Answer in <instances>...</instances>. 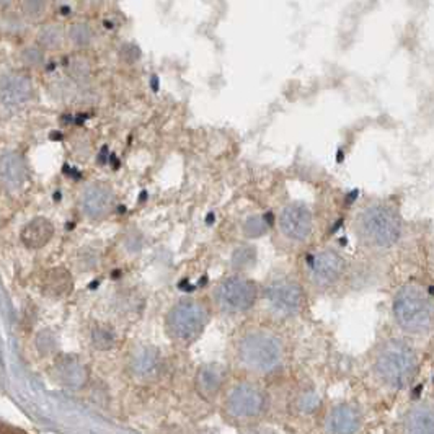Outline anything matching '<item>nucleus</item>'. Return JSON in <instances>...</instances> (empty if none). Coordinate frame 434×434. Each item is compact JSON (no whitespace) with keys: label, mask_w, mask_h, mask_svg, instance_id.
I'll list each match as a JSON object with an SVG mask.
<instances>
[{"label":"nucleus","mask_w":434,"mask_h":434,"mask_svg":"<svg viewBox=\"0 0 434 434\" xmlns=\"http://www.w3.org/2000/svg\"><path fill=\"white\" fill-rule=\"evenodd\" d=\"M0 177H2V186L8 193H15L27 183L28 168L23 155L15 151H5L0 164Z\"/></svg>","instance_id":"ddd939ff"},{"label":"nucleus","mask_w":434,"mask_h":434,"mask_svg":"<svg viewBox=\"0 0 434 434\" xmlns=\"http://www.w3.org/2000/svg\"><path fill=\"white\" fill-rule=\"evenodd\" d=\"M270 224L266 222V219L263 216H252L245 220L244 224V232L246 237H261L268 232Z\"/></svg>","instance_id":"a878e982"},{"label":"nucleus","mask_w":434,"mask_h":434,"mask_svg":"<svg viewBox=\"0 0 434 434\" xmlns=\"http://www.w3.org/2000/svg\"><path fill=\"white\" fill-rule=\"evenodd\" d=\"M74 288V279L69 270L66 268H53L46 273L41 283V291L42 294L53 297V299H61V297L69 296Z\"/></svg>","instance_id":"f3484780"},{"label":"nucleus","mask_w":434,"mask_h":434,"mask_svg":"<svg viewBox=\"0 0 434 434\" xmlns=\"http://www.w3.org/2000/svg\"><path fill=\"white\" fill-rule=\"evenodd\" d=\"M209 322L206 304L196 299H181L172 305L165 318L167 333L177 343L190 344L199 338Z\"/></svg>","instance_id":"20e7f679"},{"label":"nucleus","mask_w":434,"mask_h":434,"mask_svg":"<svg viewBox=\"0 0 434 434\" xmlns=\"http://www.w3.org/2000/svg\"><path fill=\"white\" fill-rule=\"evenodd\" d=\"M212 299L225 314H244L255 305L258 299V288L252 279L231 276L216 284Z\"/></svg>","instance_id":"423d86ee"},{"label":"nucleus","mask_w":434,"mask_h":434,"mask_svg":"<svg viewBox=\"0 0 434 434\" xmlns=\"http://www.w3.org/2000/svg\"><path fill=\"white\" fill-rule=\"evenodd\" d=\"M21 62L27 67H41L44 64V53H42V48L40 46H28L21 51Z\"/></svg>","instance_id":"bb28decb"},{"label":"nucleus","mask_w":434,"mask_h":434,"mask_svg":"<svg viewBox=\"0 0 434 434\" xmlns=\"http://www.w3.org/2000/svg\"><path fill=\"white\" fill-rule=\"evenodd\" d=\"M67 38L75 48H87L93 41V29L85 21H75L67 29Z\"/></svg>","instance_id":"4be33fe9"},{"label":"nucleus","mask_w":434,"mask_h":434,"mask_svg":"<svg viewBox=\"0 0 434 434\" xmlns=\"http://www.w3.org/2000/svg\"><path fill=\"white\" fill-rule=\"evenodd\" d=\"M12 25H15L14 31H18V29H21V21H18L16 18H14V21H12ZM3 29H5V31H12L10 25H8L7 20H3Z\"/></svg>","instance_id":"c756f323"},{"label":"nucleus","mask_w":434,"mask_h":434,"mask_svg":"<svg viewBox=\"0 0 434 434\" xmlns=\"http://www.w3.org/2000/svg\"><path fill=\"white\" fill-rule=\"evenodd\" d=\"M418 361L413 350L402 342L387 343L379 353L376 371L379 377L390 387H405L413 381Z\"/></svg>","instance_id":"39448f33"},{"label":"nucleus","mask_w":434,"mask_h":434,"mask_svg":"<svg viewBox=\"0 0 434 434\" xmlns=\"http://www.w3.org/2000/svg\"><path fill=\"white\" fill-rule=\"evenodd\" d=\"M54 237V225L46 217H35L23 225L20 232L21 244L28 250H40Z\"/></svg>","instance_id":"dca6fc26"},{"label":"nucleus","mask_w":434,"mask_h":434,"mask_svg":"<svg viewBox=\"0 0 434 434\" xmlns=\"http://www.w3.org/2000/svg\"><path fill=\"white\" fill-rule=\"evenodd\" d=\"M69 72L74 79L87 80L90 77V64L85 58H74L69 64Z\"/></svg>","instance_id":"cd10ccee"},{"label":"nucleus","mask_w":434,"mask_h":434,"mask_svg":"<svg viewBox=\"0 0 434 434\" xmlns=\"http://www.w3.org/2000/svg\"><path fill=\"white\" fill-rule=\"evenodd\" d=\"M265 408V394L257 385L242 382L233 387L225 400V410L233 418H255Z\"/></svg>","instance_id":"1a4fd4ad"},{"label":"nucleus","mask_w":434,"mask_h":434,"mask_svg":"<svg viewBox=\"0 0 434 434\" xmlns=\"http://www.w3.org/2000/svg\"><path fill=\"white\" fill-rule=\"evenodd\" d=\"M344 258L336 250L325 248L314 253L307 261V275L310 283L318 289L335 286L344 275Z\"/></svg>","instance_id":"0eeeda50"},{"label":"nucleus","mask_w":434,"mask_h":434,"mask_svg":"<svg viewBox=\"0 0 434 434\" xmlns=\"http://www.w3.org/2000/svg\"><path fill=\"white\" fill-rule=\"evenodd\" d=\"M405 434H434V407L411 410L405 420Z\"/></svg>","instance_id":"aec40b11"},{"label":"nucleus","mask_w":434,"mask_h":434,"mask_svg":"<svg viewBox=\"0 0 434 434\" xmlns=\"http://www.w3.org/2000/svg\"><path fill=\"white\" fill-rule=\"evenodd\" d=\"M255 259H257V252L253 246L240 245L232 253V266L235 270H246L253 265Z\"/></svg>","instance_id":"b1692460"},{"label":"nucleus","mask_w":434,"mask_h":434,"mask_svg":"<svg viewBox=\"0 0 434 434\" xmlns=\"http://www.w3.org/2000/svg\"><path fill=\"white\" fill-rule=\"evenodd\" d=\"M225 377V371L220 364H204L196 374V390L204 398H212L219 392Z\"/></svg>","instance_id":"6ab92c4d"},{"label":"nucleus","mask_w":434,"mask_h":434,"mask_svg":"<svg viewBox=\"0 0 434 434\" xmlns=\"http://www.w3.org/2000/svg\"><path fill=\"white\" fill-rule=\"evenodd\" d=\"M90 338H92L93 346L101 351L112 350L114 344H116V333H114L113 329H110V327L106 325L93 327Z\"/></svg>","instance_id":"5701e85b"},{"label":"nucleus","mask_w":434,"mask_h":434,"mask_svg":"<svg viewBox=\"0 0 434 434\" xmlns=\"http://www.w3.org/2000/svg\"><path fill=\"white\" fill-rule=\"evenodd\" d=\"M38 46L42 49H58L61 48L66 38V31L59 23H49L44 25L40 31H38Z\"/></svg>","instance_id":"412c9836"},{"label":"nucleus","mask_w":434,"mask_h":434,"mask_svg":"<svg viewBox=\"0 0 434 434\" xmlns=\"http://www.w3.org/2000/svg\"><path fill=\"white\" fill-rule=\"evenodd\" d=\"M356 235L366 246L389 250L402 235V219L392 206L374 203L366 206L356 217Z\"/></svg>","instance_id":"f257e3e1"},{"label":"nucleus","mask_w":434,"mask_h":434,"mask_svg":"<svg viewBox=\"0 0 434 434\" xmlns=\"http://www.w3.org/2000/svg\"><path fill=\"white\" fill-rule=\"evenodd\" d=\"M265 297L271 310L284 317L296 316L304 305V291L296 281L288 278L271 281L265 289Z\"/></svg>","instance_id":"6e6552de"},{"label":"nucleus","mask_w":434,"mask_h":434,"mask_svg":"<svg viewBox=\"0 0 434 434\" xmlns=\"http://www.w3.org/2000/svg\"><path fill=\"white\" fill-rule=\"evenodd\" d=\"M79 206L82 214L87 217L88 220L105 219V217L113 211L114 191L108 183H88V185L80 191Z\"/></svg>","instance_id":"9b49d317"},{"label":"nucleus","mask_w":434,"mask_h":434,"mask_svg":"<svg viewBox=\"0 0 434 434\" xmlns=\"http://www.w3.org/2000/svg\"><path fill=\"white\" fill-rule=\"evenodd\" d=\"M278 225L288 240L305 242L314 231L312 211L302 203L286 204L279 212Z\"/></svg>","instance_id":"9d476101"},{"label":"nucleus","mask_w":434,"mask_h":434,"mask_svg":"<svg viewBox=\"0 0 434 434\" xmlns=\"http://www.w3.org/2000/svg\"><path fill=\"white\" fill-rule=\"evenodd\" d=\"M361 428V415L355 407L340 405L329 416L331 434H356Z\"/></svg>","instance_id":"a211bd4d"},{"label":"nucleus","mask_w":434,"mask_h":434,"mask_svg":"<svg viewBox=\"0 0 434 434\" xmlns=\"http://www.w3.org/2000/svg\"><path fill=\"white\" fill-rule=\"evenodd\" d=\"M394 317L408 333H426L434 323V304L418 284H405L394 299Z\"/></svg>","instance_id":"f03ea898"},{"label":"nucleus","mask_w":434,"mask_h":434,"mask_svg":"<svg viewBox=\"0 0 434 434\" xmlns=\"http://www.w3.org/2000/svg\"><path fill=\"white\" fill-rule=\"evenodd\" d=\"M33 85L23 72L10 71L2 75L0 82V101L3 113H15L31 100Z\"/></svg>","instance_id":"f8f14e48"},{"label":"nucleus","mask_w":434,"mask_h":434,"mask_svg":"<svg viewBox=\"0 0 434 434\" xmlns=\"http://www.w3.org/2000/svg\"><path fill=\"white\" fill-rule=\"evenodd\" d=\"M131 372L142 381H151L159 376L162 369V357L154 346H139L131 355Z\"/></svg>","instance_id":"4468645a"},{"label":"nucleus","mask_w":434,"mask_h":434,"mask_svg":"<svg viewBox=\"0 0 434 434\" xmlns=\"http://www.w3.org/2000/svg\"><path fill=\"white\" fill-rule=\"evenodd\" d=\"M46 8H48V5L44 2H41V0H25V2L20 3L21 15L31 21L42 18L46 14Z\"/></svg>","instance_id":"393cba45"},{"label":"nucleus","mask_w":434,"mask_h":434,"mask_svg":"<svg viewBox=\"0 0 434 434\" xmlns=\"http://www.w3.org/2000/svg\"><path fill=\"white\" fill-rule=\"evenodd\" d=\"M242 364L255 372H271L283 363V343L268 331H250L240 340L237 348Z\"/></svg>","instance_id":"7ed1b4c3"},{"label":"nucleus","mask_w":434,"mask_h":434,"mask_svg":"<svg viewBox=\"0 0 434 434\" xmlns=\"http://www.w3.org/2000/svg\"><path fill=\"white\" fill-rule=\"evenodd\" d=\"M301 408L305 411H312L316 410L317 405H318V398L316 394H305L304 397L301 398Z\"/></svg>","instance_id":"c85d7f7f"},{"label":"nucleus","mask_w":434,"mask_h":434,"mask_svg":"<svg viewBox=\"0 0 434 434\" xmlns=\"http://www.w3.org/2000/svg\"><path fill=\"white\" fill-rule=\"evenodd\" d=\"M54 372H56L61 384L71 387V389H80L88 381L87 366L79 357L72 355L59 357L56 361V366H54Z\"/></svg>","instance_id":"2eb2a0df"}]
</instances>
